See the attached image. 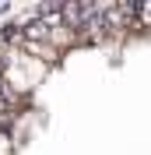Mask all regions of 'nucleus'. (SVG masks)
<instances>
[{"label":"nucleus","mask_w":151,"mask_h":155,"mask_svg":"<svg viewBox=\"0 0 151 155\" xmlns=\"http://www.w3.org/2000/svg\"><path fill=\"white\" fill-rule=\"evenodd\" d=\"M133 28H151V0L133 4Z\"/></svg>","instance_id":"obj_1"}]
</instances>
